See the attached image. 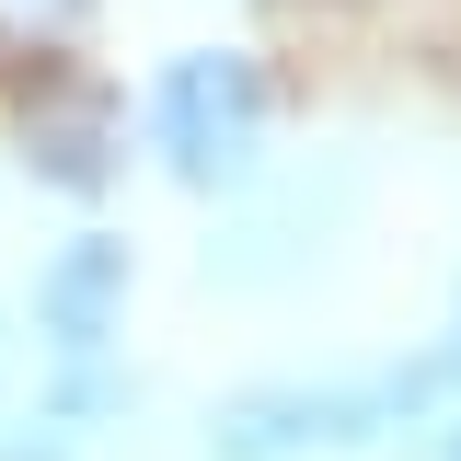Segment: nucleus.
Here are the masks:
<instances>
[{"instance_id":"obj_1","label":"nucleus","mask_w":461,"mask_h":461,"mask_svg":"<svg viewBox=\"0 0 461 461\" xmlns=\"http://www.w3.org/2000/svg\"><path fill=\"white\" fill-rule=\"evenodd\" d=\"M150 150L185 196H242L266 162V69L242 47H185L150 81Z\"/></svg>"},{"instance_id":"obj_3","label":"nucleus","mask_w":461,"mask_h":461,"mask_svg":"<svg viewBox=\"0 0 461 461\" xmlns=\"http://www.w3.org/2000/svg\"><path fill=\"white\" fill-rule=\"evenodd\" d=\"M127 277H139V254L115 242V230H81V242H58L47 266H35V335L58 357H93L115 335V312H127Z\"/></svg>"},{"instance_id":"obj_4","label":"nucleus","mask_w":461,"mask_h":461,"mask_svg":"<svg viewBox=\"0 0 461 461\" xmlns=\"http://www.w3.org/2000/svg\"><path fill=\"white\" fill-rule=\"evenodd\" d=\"M23 162L47 185H69V196H93L115 173V104L104 93H35L23 104Z\"/></svg>"},{"instance_id":"obj_6","label":"nucleus","mask_w":461,"mask_h":461,"mask_svg":"<svg viewBox=\"0 0 461 461\" xmlns=\"http://www.w3.org/2000/svg\"><path fill=\"white\" fill-rule=\"evenodd\" d=\"M81 0H0V23H69Z\"/></svg>"},{"instance_id":"obj_5","label":"nucleus","mask_w":461,"mask_h":461,"mask_svg":"<svg viewBox=\"0 0 461 461\" xmlns=\"http://www.w3.org/2000/svg\"><path fill=\"white\" fill-rule=\"evenodd\" d=\"M0 461H69V450H58L47 427H35V415H23V427H0Z\"/></svg>"},{"instance_id":"obj_7","label":"nucleus","mask_w":461,"mask_h":461,"mask_svg":"<svg viewBox=\"0 0 461 461\" xmlns=\"http://www.w3.org/2000/svg\"><path fill=\"white\" fill-rule=\"evenodd\" d=\"M438 450H450V461H461V415H450V427H438Z\"/></svg>"},{"instance_id":"obj_2","label":"nucleus","mask_w":461,"mask_h":461,"mask_svg":"<svg viewBox=\"0 0 461 461\" xmlns=\"http://www.w3.org/2000/svg\"><path fill=\"white\" fill-rule=\"evenodd\" d=\"M393 427H403L393 381H266L208 415V461H335V450H381Z\"/></svg>"}]
</instances>
